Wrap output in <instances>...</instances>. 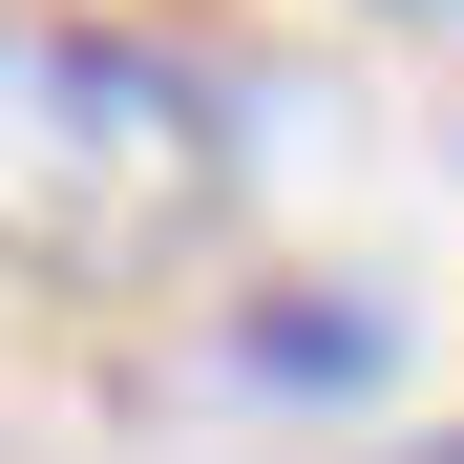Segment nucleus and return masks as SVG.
Listing matches in <instances>:
<instances>
[{
  "label": "nucleus",
  "mask_w": 464,
  "mask_h": 464,
  "mask_svg": "<svg viewBox=\"0 0 464 464\" xmlns=\"http://www.w3.org/2000/svg\"><path fill=\"white\" fill-rule=\"evenodd\" d=\"M232 211V85L148 22L0 0V275L22 295H148Z\"/></svg>",
  "instance_id": "f257e3e1"
},
{
  "label": "nucleus",
  "mask_w": 464,
  "mask_h": 464,
  "mask_svg": "<svg viewBox=\"0 0 464 464\" xmlns=\"http://www.w3.org/2000/svg\"><path fill=\"white\" fill-rule=\"evenodd\" d=\"M401 464H464V422H443V443H401Z\"/></svg>",
  "instance_id": "f03ea898"
}]
</instances>
